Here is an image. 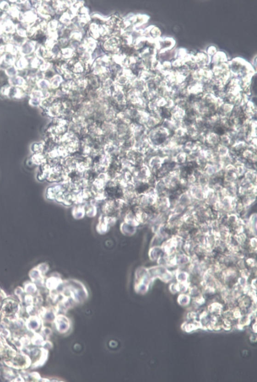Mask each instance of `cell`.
I'll list each match as a JSON object with an SVG mask.
<instances>
[{
  "label": "cell",
  "instance_id": "6da1fadb",
  "mask_svg": "<svg viewBox=\"0 0 257 382\" xmlns=\"http://www.w3.org/2000/svg\"><path fill=\"white\" fill-rule=\"evenodd\" d=\"M158 40L157 49L159 50L161 54L172 50L176 44L175 40L172 38L165 37L162 38L160 37L158 39Z\"/></svg>",
  "mask_w": 257,
  "mask_h": 382
},
{
  "label": "cell",
  "instance_id": "7a4b0ae2",
  "mask_svg": "<svg viewBox=\"0 0 257 382\" xmlns=\"http://www.w3.org/2000/svg\"><path fill=\"white\" fill-rule=\"evenodd\" d=\"M228 59L225 53L223 52H217L215 54L211 57V63L213 66H217L222 63L228 62Z\"/></svg>",
  "mask_w": 257,
  "mask_h": 382
},
{
  "label": "cell",
  "instance_id": "3957f363",
  "mask_svg": "<svg viewBox=\"0 0 257 382\" xmlns=\"http://www.w3.org/2000/svg\"><path fill=\"white\" fill-rule=\"evenodd\" d=\"M15 304L16 303L12 301H8L7 302L5 303L3 307L4 313L6 314L13 313V312H14L15 310L16 309Z\"/></svg>",
  "mask_w": 257,
  "mask_h": 382
},
{
  "label": "cell",
  "instance_id": "277c9868",
  "mask_svg": "<svg viewBox=\"0 0 257 382\" xmlns=\"http://www.w3.org/2000/svg\"><path fill=\"white\" fill-rule=\"evenodd\" d=\"M174 161L178 165L185 164L187 162V155L183 152H180L174 157Z\"/></svg>",
  "mask_w": 257,
  "mask_h": 382
},
{
  "label": "cell",
  "instance_id": "5b68a950",
  "mask_svg": "<svg viewBox=\"0 0 257 382\" xmlns=\"http://www.w3.org/2000/svg\"><path fill=\"white\" fill-rule=\"evenodd\" d=\"M215 150L220 157H224L229 154V147L220 144L215 147Z\"/></svg>",
  "mask_w": 257,
  "mask_h": 382
},
{
  "label": "cell",
  "instance_id": "8992f818",
  "mask_svg": "<svg viewBox=\"0 0 257 382\" xmlns=\"http://www.w3.org/2000/svg\"><path fill=\"white\" fill-rule=\"evenodd\" d=\"M220 144L228 147L231 146V139L227 133H225L220 135Z\"/></svg>",
  "mask_w": 257,
  "mask_h": 382
},
{
  "label": "cell",
  "instance_id": "52a82bcc",
  "mask_svg": "<svg viewBox=\"0 0 257 382\" xmlns=\"http://www.w3.org/2000/svg\"><path fill=\"white\" fill-rule=\"evenodd\" d=\"M173 135L176 136L177 137H183L184 136L186 135V132H185V129L181 127L177 128L175 129V131H174Z\"/></svg>",
  "mask_w": 257,
  "mask_h": 382
},
{
  "label": "cell",
  "instance_id": "ba28073f",
  "mask_svg": "<svg viewBox=\"0 0 257 382\" xmlns=\"http://www.w3.org/2000/svg\"><path fill=\"white\" fill-rule=\"evenodd\" d=\"M217 48L215 46H211L209 47V48H208L206 53H207V55H209V57H211L212 56H214L215 54V53H217Z\"/></svg>",
  "mask_w": 257,
  "mask_h": 382
},
{
  "label": "cell",
  "instance_id": "9c48e42d",
  "mask_svg": "<svg viewBox=\"0 0 257 382\" xmlns=\"http://www.w3.org/2000/svg\"><path fill=\"white\" fill-rule=\"evenodd\" d=\"M29 325L32 329H37L38 328L39 323L35 319H32L29 322Z\"/></svg>",
  "mask_w": 257,
  "mask_h": 382
}]
</instances>
